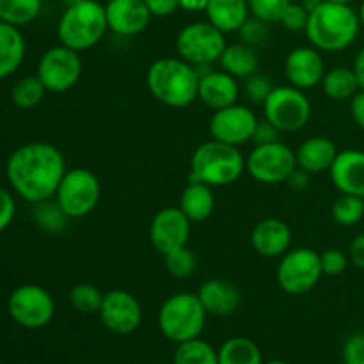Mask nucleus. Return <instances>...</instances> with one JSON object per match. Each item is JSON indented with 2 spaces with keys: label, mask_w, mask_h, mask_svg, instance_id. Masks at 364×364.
<instances>
[{
  "label": "nucleus",
  "mask_w": 364,
  "mask_h": 364,
  "mask_svg": "<svg viewBox=\"0 0 364 364\" xmlns=\"http://www.w3.org/2000/svg\"><path fill=\"white\" fill-rule=\"evenodd\" d=\"M66 159L50 142H27L9 155L6 176L14 194L34 203L52 199L66 174Z\"/></svg>",
  "instance_id": "obj_1"
},
{
  "label": "nucleus",
  "mask_w": 364,
  "mask_h": 364,
  "mask_svg": "<svg viewBox=\"0 0 364 364\" xmlns=\"http://www.w3.org/2000/svg\"><path fill=\"white\" fill-rule=\"evenodd\" d=\"M359 32L361 21L354 7L322 0V4L309 13L304 34L316 50L334 53L354 45Z\"/></svg>",
  "instance_id": "obj_2"
},
{
  "label": "nucleus",
  "mask_w": 364,
  "mask_h": 364,
  "mask_svg": "<svg viewBox=\"0 0 364 364\" xmlns=\"http://www.w3.org/2000/svg\"><path fill=\"white\" fill-rule=\"evenodd\" d=\"M153 98L171 109H185L198 100L199 71L181 57H160L146 71Z\"/></svg>",
  "instance_id": "obj_3"
},
{
  "label": "nucleus",
  "mask_w": 364,
  "mask_h": 364,
  "mask_svg": "<svg viewBox=\"0 0 364 364\" xmlns=\"http://www.w3.org/2000/svg\"><path fill=\"white\" fill-rule=\"evenodd\" d=\"M245 173V156L235 146L212 141L203 142L191 156L188 180L203 181L210 187H226Z\"/></svg>",
  "instance_id": "obj_4"
},
{
  "label": "nucleus",
  "mask_w": 364,
  "mask_h": 364,
  "mask_svg": "<svg viewBox=\"0 0 364 364\" xmlns=\"http://www.w3.org/2000/svg\"><path fill=\"white\" fill-rule=\"evenodd\" d=\"M107 31L109 25L105 4L96 0H82L73 6H66L57 23V38L60 45L80 53L98 45Z\"/></svg>",
  "instance_id": "obj_5"
},
{
  "label": "nucleus",
  "mask_w": 364,
  "mask_h": 364,
  "mask_svg": "<svg viewBox=\"0 0 364 364\" xmlns=\"http://www.w3.org/2000/svg\"><path fill=\"white\" fill-rule=\"evenodd\" d=\"M205 306L199 301L198 294L178 291L164 301L159 311V329L173 343L180 345L183 341L201 336L206 323Z\"/></svg>",
  "instance_id": "obj_6"
},
{
  "label": "nucleus",
  "mask_w": 364,
  "mask_h": 364,
  "mask_svg": "<svg viewBox=\"0 0 364 364\" xmlns=\"http://www.w3.org/2000/svg\"><path fill=\"white\" fill-rule=\"evenodd\" d=\"M174 46L178 57L201 71L203 68H210L213 63H219L228 43L226 34L206 20L185 25L178 32Z\"/></svg>",
  "instance_id": "obj_7"
},
{
  "label": "nucleus",
  "mask_w": 364,
  "mask_h": 364,
  "mask_svg": "<svg viewBox=\"0 0 364 364\" xmlns=\"http://www.w3.org/2000/svg\"><path fill=\"white\" fill-rule=\"evenodd\" d=\"M53 198L70 219H82L95 212L98 206L102 183L92 171L73 167L66 171Z\"/></svg>",
  "instance_id": "obj_8"
},
{
  "label": "nucleus",
  "mask_w": 364,
  "mask_h": 364,
  "mask_svg": "<svg viewBox=\"0 0 364 364\" xmlns=\"http://www.w3.org/2000/svg\"><path fill=\"white\" fill-rule=\"evenodd\" d=\"M313 107L302 89L277 85L263 102V116L283 134L299 132L311 119Z\"/></svg>",
  "instance_id": "obj_9"
},
{
  "label": "nucleus",
  "mask_w": 364,
  "mask_h": 364,
  "mask_svg": "<svg viewBox=\"0 0 364 364\" xmlns=\"http://www.w3.org/2000/svg\"><path fill=\"white\" fill-rule=\"evenodd\" d=\"M320 252L309 247L290 249L279 259L276 281L283 291L290 295H304L322 279Z\"/></svg>",
  "instance_id": "obj_10"
},
{
  "label": "nucleus",
  "mask_w": 364,
  "mask_h": 364,
  "mask_svg": "<svg viewBox=\"0 0 364 364\" xmlns=\"http://www.w3.org/2000/svg\"><path fill=\"white\" fill-rule=\"evenodd\" d=\"M295 167V151L283 141L256 144L245 159V171L252 180L262 185L287 183Z\"/></svg>",
  "instance_id": "obj_11"
},
{
  "label": "nucleus",
  "mask_w": 364,
  "mask_h": 364,
  "mask_svg": "<svg viewBox=\"0 0 364 364\" xmlns=\"http://www.w3.org/2000/svg\"><path fill=\"white\" fill-rule=\"evenodd\" d=\"M7 311L23 329H43L55 315V302L50 291L39 284H21L11 291L7 299Z\"/></svg>",
  "instance_id": "obj_12"
},
{
  "label": "nucleus",
  "mask_w": 364,
  "mask_h": 364,
  "mask_svg": "<svg viewBox=\"0 0 364 364\" xmlns=\"http://www.w3.org/2000/svg\"><path fill=\"white\" fill-rule=\"evenodd\" d=\"M84 73L80 52L64 45L52 46L41 55L38 63L39 80L48 92H66L80 82Z\"/></svg>",
  "instance_id": "obj_13"
},
{
  "label": "nucleus",
  "mask_w": 364,
  "mask_h": 364,
  "mask_svg": "<svg viewBox=\"0 0 364 364\" xmlns=\"http://www.w3.org/2000/svg\"><path fill=\"white\" fill-rule=\"evenodd\" d=\"M258 121L256 114L249 107L233 103L226 109L213 112L212 119H210V134L215 141L238 148V146L252 141Z\"/></svg>",
  "instance_id": "obj_14"
},
{
  "label": "nucleus",
  "mask_w": 364,
  "mask_h": 364,
  "mask_svg": "<svg viewBox=\"0 0 364 364\" xmlns=\"http://www.w3.org/2000/svg\"><path fill=\"white\" fill-rule=\"evenodd\" d=\"M103 327L114 334H132L142 323V306L127 290H110L103 295L98 311Z\"/></svg>",
  "instance_id": "obj_15"
},
{
  "label": "nucleus",
  "mask_w": 364,
  "mask_h": 364,
  "mask_svg": "<svg viewBox=\"0 0 364 364\" xmlns=\"http://www.w3.org/2000/svg\"><path fill=\"white\" fill-rule=\"evenodd\" d=\"M192 223L180 206H167L159 210L149 224V242L162 256L185 247L191 238Z\"/></svg>",
  "instance_id": "obj_16"
},
{
  "label": "nucleus",
  "mask_w": 364,
  "mask_h": 364,
  "mask_svg": "<svg viewBox=\"0 0 364 364\" xmlns=\"http://www.w3.org/2000/svg\"><path fill=\"white\" fill-rule=\"evenodd\" d=\"M326 63L315 46H297L284 59V77L294 87L308 91L322 84Z\"/></svg>",
  "instance_id": "obj_17"
},
{
  "label": "nucleus",
  "mask_w": 364,
  "mask_h": 364,
  "mask_svg": "<svg viewBox=\"0 0 364 364\" xmlns=\"http://www.w3.org/2000/svg\"><path fill=\"white\" fill-rule=\"evenodd\" d=\"M109 31L121 38H134L144 32L151 21L144 0H109L105 4Z\"/></svg>",
  "instance_id": "obj_18"
},
{
  "label": "nucleus",
  "mask_w": 364,
  "mask_h": 364,
  "mask_svg": "<svg viewBox=\"0 0 364 364\" xmlns=\"http://www.w3.org/2000/svg\"><path fill=\"white\" fill-rule=\"evenodd\" d=\"M240 85L235 77L224 70H205L199 73L198 100L213 112L237 103Z\"/></svg>",
  "instance_id": "obj_19"
},
{
  "label": "nucleus",
  "mask_w": 364,
  "mask_h": 364,
  "mask_svg": "<svg viewBox=\"0 0 364 364\" xmlns=\"http://www.w3.org/2000/svg\"><path fill=\"white\" fill-rule=\"evenodd\" d=\"M329 176L340 194L364 198V151L363 149H343L338 153L331 166Z\"/></svg>",
  "instance_id": "obj_20"
},
{
  "label": "nucleus",
  "mask_w": 364,
  "mask_h": 364,
  "mask_svg": "<svg viewBox=\"0 0 364 364\" xmlns=\"http://www.w3.org/2000/svg\"><path fill=\"white\" fill-rule=\"evenodd\" d=\"M251 245L263 258H281L291 245V230L283 219L267 217L251 231Z\"/></svg>",
  "instance_id": "obj_21"
},
{
  "label": "nucleus",
  "mask_w": 364,
  "mask_h": 364,
  "mask_svg": "<svg viewBox=\"0 0 364 364\" xmlns=\"http://www.w3.org/2000/svg\"><path fill=\"white\" fill-rule=\"evenodd\" d=\"M198 297L206 313L213 316H230L240 308L242 295L235 284L226 279H208L199 287Z\"/></svg>",
  "instance_id": "obj_22"
},
{
  "label": "nucleus",
  "mask_w": 364,
  "mask_h": 364,
  "mask_svg": "<svg viewBox=\"0 0 364 364\" xmlns=\"http://www.w3.org/2000/svg\"><path fill=\"white\" fill-rule=\"evenodd\" d=\"M338 148L329 137L323 135H315L302 142L295 151L297 166L301 169L308 171L309 174L329 173L331 166L334 164L338 156Z\"/></svg>",
  "instance_id": "obj_23"
},
{
  "label": "nucleus",
  "mask_w": 364,
  "mask_h": 364,
  "mask_svg": "<svg viewBox=\"0 0 364 364\" xmlns=\"http://www.w3.org/2000/svg\"><path fill=\"white\" fill-rule=\"evenodd\" d=\"M205 14L210 23L220 28L224 34H231L244 25L251 16V11L249 0H208Z\"/></svg>",
  "instance_id": "obj_24"
},
{
  "label": "nucleus",
  "mask_w": 364,
  "mask_h": 364,
  "mask_svg": "<svg viewBox=\"0 0 364 364\" xmlns=\"http://www.w3.org/2000/svg\"><path fill=\"white\" fill-rule=\"evenodd\" d=\"M178 206L191 223H203L208 217H212L213 208H215L213 187L203 183V181L188 180L187 187L181 192Z\"/></svg>",
  "instance_id": "obj_25"
},
{
  "label": "nucleus",
  "mask_w": 364,
  "mask_h": 364,
  "mask_svg": "<svg viewBox=\"0 0 364 364\" xmlns=\"http://www.w3.org/2000/svg\"><path fill=\"white\" fill-rule=\"evenodd\" d=\"M25 50L27 45L20 27L0 20V80L11 77L21 66Z\"/></svg>",
  "instance_id": "obj_26"
},
{
  "label": "nucleus",
  "mask_w": 364,
  "mask_h": 364,
  "mask_svg": "<svg viewBox=\"0 0 364 364\" xmlns=\"http://www.w3.org/2000/svg\"><path fill=\"white\" fill-rule=\"evenodd\" d=\"M219 64L220 70L230 73L237 80L238 78L245 80V78L251 77V75H255L258 71L259 60L255 46H249L245 43L237 41L226 46V50L220 55Z\"/></svg>",
  "instance_id": "obj_27"
},
{
  "label": "nucleus",
  "mask_w": 364,
  "mask_h": 364,
  "mask_svg": "<svg viewBox=\"0 0 364 364\" xmlns=\"http://www.w3.org/2000/svg\"><path fill=\"white\" fill-rule=\"evenodd\" d=\"M322 91L326 96L334 102H350L359 91V82L354 73V68L334 66L326 71L322 78Z\"/></svg>",
  "instance_id": "obj_28"
},
{
  "label": "nucleus",
  "mask_w": 364,
  "mask_h": 364,
  "mask_svg": "<svg viewBox=\"0 0 364 364\" xmlns=\"http://www.w3.org/2000/svg\"><path fill=\"white\" fill-rule=\"evenodd\" d=\"M219 354V364H263L262 350L245 336H233L224 341Z\"/></svg>",
  "instance_id": "obj_29"
},
{
  "label": "nucleus",
  "mask_w": 364,
  "mask_h": 364,
  "mask_svg": "<svg viewBox=\"0 0 364 364\" xmlns=\"http://www.w3.org/2000/svg\"><path fill=\"white\" fill-rule=\"evenodd\" d=\"M32 208V220L38 228H41L46 233H60L70 224V217L66 215L55 198L45 199V201L34 203Z\"/></svg>",
  "instance_id": "obj_30"
},
{
  "label": "nucleus",
  "mask_w": 364,
  "mask_h": 364,
  "mask_svg": "<svg viewBox=\"0 0 364 364\" xmlns=\"http://www.w3.org/2000/svg\"><path fill=\"white\" fill-rule=\"evenodd\" d=\"M43 0H0V20L23 27L39 16Z\"/></svg>",
  "instance_id": "obj_31"
},
{
  "label": "nucleus",
  "mask_w": 364,
  "mask_h": 364,
  "mask_svg": "<svg viewBox=\"0 0 364 364\" xmlns=\"http://www.w3.org/2000/svg\"><path fill=\"white\" fill-rule=\"evenodd\" d=\"M173 364H219V354L208 341L194 338L178 345Z\"/></svg>",
  "instance_id": "obj_32"
},
{
  "label": "nucleus",
  "mask_w": 364,
  "mask_h": 364,
  "mask_svg": "<svg viewBox=\"0 0 364 364\" xmlns=\"http://www.w3.org/2000/svg\"><path fill=\"white\" fill-rule=\"evenodd\" d=\"M46 87L43 82L39 80L38 75H31V77H23L13 85L11 89V100L18 109H34L43 102L46 95Z\"/></svg>",
  "instance_id": "obj_33"
},
{
  "label": "nucleus",
  "mask_w": 364,
  "mask_h": 364,
  "mask_svg": "<svg viewBox=\"0 0 364 364\" xmlns=\"http://www.w3.org/2000/svg\"><path fill=\"white\" fill-rule=\"evenodd\" d=\"M334 223L343 228H352L364 219V198L350 194H341L336 201L333 203Z\"/></svg>",
  "instance_id": "obj_34"
},
{
  "label": "nucleus",
  "mask_w": 364,
  "mask_h": 364,
  "mask_svg": "<svg viewBox=\"0 0 364 364\" xmlns=\"http://www.w3.org/2000/svg\"><path fill=\"white\" fill-rule=\"evenodd\" d=\"M103 295L105 294H102V290L95 284L80 283L71 288L70 302L75 311L82 313V315H95L102 308Z\"/></svg>",
  "instance_id": "obj_35"
},
{
  "label": "nucleus",
  "mask_w": 364,
  "mask_h": 364,
  "mask_svg": "<svg viewBox=\"0 0 364 364\" xmlns=\"http://www.w3.org/2000/svg\"><path fill=\"white\" fill-rule=\"evenodd\" d=\"M164 265H166V270L171 276L183 279V277H188L194 274L196 267H198V258L185 245V247H180L164 256Z\"/></svg>",
  "instance_id": "obj_36"
},
{
  "label": "nucleus",
  "mask_w": 364,
  "mask_h": 364,
  "mask_svg": "<svg viewBox=\"0 0 364 364\" xmlns=\"http://www.w3.org/2000/svg\"><path fill=\"white\" fill-rule=\"evenodd\" d=\"M290 2L291 0H249V11H251V16L265 23H279Z\"/></svg>",
  "instance_id": "obj_37"
},
{
  "label": "nucleus",
  "mask_w": 364,
  "mask_h": 364,
  "mask_svg": "<svg viewBox=\"0 0 364 364\" xmlns=\"http://www.w3.org/2000/svg\"><path fill=\"white\" fill-rule=\"evenodd\" d=\"M238 38H240L242 43L249 46H259L262 43H265L267 36H269V23L258 20L255 16H249L247 20L244 21L240 28L237 31Z\"/></svg>",
  "instance_id": "obj_38"
},
{
  "label": "nucleus",
  "mask_w": 364,
  "mask_h": 364,
  "mask_svg": "<svg viewBox=\"0 0 364 364\" xmlns=\"http://www.w3.org/2000/svg\"><path fill=\"white\" fill-rule=\"evenodd\" d=\"M320 263H322L323 276L336 277L347 270L350 259H348V252L341 251L338 247H329L320 252Z\"/></svg>",
  "instance_id": "obj_39"
},
{
  "label": "nucleus",
  "mask_w": 364,
  "mask_h": 364,
  "mask_svg": "<svg viewBox=\"0 0 364 364\" xmlns=\"http://www.w3.org/2000/svg\"><path fill=\"white\" fill-rule=\"evenodd\" d=\"M272 80H270L267 75L258 73V71L244 80V92L249 98V102L252 103H262L263 105V102H265L267 96L272 92Z\"/></svg>",
  "instance_id": "obj_40"
},
{
  "label": "nucleus",
  "mask_w": 364,
  "mask_h": 364,
  "mask_svg": "<svg viewBox=\"0 0 364 364\" xmlns=\"http://www.w3.org/2000/svg\"><path fill=\"white\" fill-rule=\"evenodd\" d=\"M308 20L309 11L306 9L304 4H302L301 0H299V2H294V0H291V2L288 4L287 9H284L279 23L291 32H304Z\"/></svg>",
  "instance_id": "obj_41"
},
{
  "label": "nucleus",
  "mask_w": 364,
  "mask_h": 364,
  "mask_svg": "<svg viewBox=\"0 0 364 364\" xmlns=\"http://www.w3.org/2000/svg\"><path fill=\"white\" fill-rule=\"evenodd\" d=\"M345 364H364V333L352 334L343 345Z\"/></svg>",
  "instance_id": "obj_42"
},
{
  "label": "nucleus",
  "mask_w": 364,
  "mask_h": 364,
  "mask_svg": "<svg viewBox=\"0 0 364 364\" xmlns=\"http://www.w3.org/2000/svg\"><path fill=\"white\" fill-rule=\"evenodd\" d=\"M14 213H16V203H14L13 194L0 187V233L11 226Z\"/></svg>",
  "instance_id": "obj_43"
},
{
  "label": "nucleus",
  "mask_w": 364,
  "mask_h": 364,
  "mask_svg": "<svg viewBox=\"0 0 364 364\" xmlns=\"http://www.w3.org/2000/svg\"><path fill=\"white\" fill-rule=\"evenodd\" d=\"M281 134H283V132H281L279 128H276L270 121H267L265 117H263V119H259L258 124H256L252 142H255V144H270V142L281 141Z\"/></svg>",
  "instance_id": "obj_44"
},
{
  "label": "nucleus",
  "mask_w": 364,
  "mask_h": 364,
  "mask_svg": "<svg viewBox=\"0 0 364 364\" xmlns=\"http://www.w3.org/2000/svg\"><path fill=\"white\" fill-rule=\"evenodd\" d=\"M149 13L155 18H166L180 9V0H144Z\"/></svg>",
  "instance_id": "obj_45"
},
{
  "label": "nucleus",
  "mask_w": 364,
  "mask_h": 364,
  "mask_svg": "<svg viewBox=\"0 0 364 364\" xmlns=\"http://www.w3.org/2000/svg\"><path fill=\"white\" fill-rule=\"evenodd\" d=\"M348 259L355 269L364 270V233L355 235L348 247Z\"/></svg>",
  "instance_id": "obj_46"
},
{
  "label": "nucleus",
  "mask_w": 364,
  "mask_h": 364,
  "mask_svg": "<svg viewBox=\"0 0 364 364\" xmlns=\"http://www.w3.org/2000/svg\"><path fill=\"white\" fill-rule=\"evenodd\" d=\"M287 185L295 192L306 191V188H309V185H311V174L297 166L294 171H291L290 176H288Z\"/></svg>",
  "instance_id": "obj_47"
},
{
  "label": "nucleus",
  "mask_w": 364,
  "mask_h": 364,
  "mask_svg": "<svg viewBox=\"0 0 364 364\" xmlns=\"http://www.w3.org/2000/svg\"><path fill=\"white\" fill-rule=\"evenodd\" d=\"M350 114L361 130H364V89H359L354 98L350 100Z\"/></svg>",
  "instance_id": "obj_48"
},
{
  "label": "nucleus",
  "mask_w": 364,
  "mask_h": 364,
  "mask_svg": "<svg viewBox=\"0 0 364 364\" xmlns=\"http://www.w3.org/2000/svg\"><path fill=\"white\" fill-rule=\"evenodd\" d=\"M208 0H180V9L187 13H205Z\"/></svg>",
  "instance_id": "obj_49"
},
{
  "label": "nucleus",
  "mask_w": 364,
  "mask_h": 364,
  "mask_svg": "<svg viewBox=\"0 0 364 364\" xmlns=\"http://www.w3.org/2000/svg\"><path fill=\"white\" fill-rule=\"evenodd\" d=\"M352 68H354V73H355V77H358L359 87L364 89V46L359 50L358 55H355L354 66Z\"/></svg>",
  "instance_id": "obj_50"
},
{
  "label": "nucleus",
  "mask_w": 364,
  "mask_h": 364,
  "mask_svg": "<svg viewBox=\"0 0 364 364\" xmlns=\"http://www.w3.org/2000/svg\"><path fill=\"white\" fill-rule=\"evenodd\" d=\"M358 14H359V21H361V28L364 31V0H361V6H359Z\"/></svg>",
  "instance_id": "obj_51"
},
{
  "label": "nucleus",
  "mask_w": 364,
  "mask_h": 364,
  "mask_svg": "<svg viewBox=\"0 0 364 364\" xmlns=\"http://www.w3.org/2000/svg\"><path fill=\"white\" fill-rule=\"evenodd\" d=\"M329 2H336V4H348V6H352V4H354L355 0H329Z\"/></svg>",
  "instance_id": "obj_52"
},
{
  "label": "nucleus",
  "mask_w": 364,
  "mask_h": 364,
  "mask_svg": "<svg viewBox=\"0 0 364 364\" xmlns=\"http://www.w3.org/2000/svg\"><path fill=\"white\" fill-rule=\"evenodd\" d=\"M64 4H66V6H73V4H78V2H82V0H63Z\"/></svg>",
  "instance_id": "obj_53"
},
{
  "label": "nucleus",
  "mask_w": 364,
  "mask_h": 364,
  "mask_svg": "<svg viewBox=\"0 0 364 364\" xmlns=\"http://www.w3.org/2000/svg\"><path fill=\"white\" fill-rule=\"evenodd\" d=\"M263 364H288V363L281 361V359H272V361H269V363H263Z\"/></svg>",
  "instance_id": "obj_54"
},
{
  "label": "nucleus",
  "mask_w": 364,
  "mask_h": 364,
  "mask_svg": "<svg viewBox=\"0 0 364 364\" xmlns=\"http://www.w3.org/2000/svg\"><path fill=\"white\" fill-rule=\"evenodd\" d=\"M156 364H166V363H156Z\"/></svg>",
  "instance_id": "obj_55"
}]
</instances>
